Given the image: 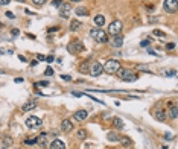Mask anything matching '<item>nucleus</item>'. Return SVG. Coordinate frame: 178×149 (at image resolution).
<instances>
[{"label":"nucleus","mask_w":178,"mask_h":149,"mask_svg":"<svg viewBox=\"0 0 178 149\" xmlns=\"http://www.w3.org/2000/svg\"><path fill=\"white\" fill-rule=\"evenodd\" d=\"M90 37L97 43H107L108 41V35L107 32H104L100 28H96V29H92L90 31Z\"/></svg>","instance_id":"f257e3e1"},{"label":"nucleus","mask_w":178,"mask_h":149,"mask_svg":"<svg viewBox=\"0 0 178 149\" xmlns=\"http://www.w3.org/2000/svg\"><path fill=\"white\" fill-rule=\"evenodd\" d=\"M44 75H46V76H52V75H53V69H52V67H47L46 72H44Z\"/></svg>","instance_id":"c85d7f7f"},{"label":"nucleus","mask_w":178,"mask_h":149,"mask_svg":"<svg viewBox=\"0 0 178 149\" xmlns=\"http://www.w3.org/2000/svg\"><path fill=\"white\" fill-rule=\"evenodd\" d=\"M61 129L64 131V132H70L73 129V123H72V120L70 119H64L62 120V123H61Z\"/></svg>","instance_id":"9b49d317"},{"label":"nucleus","mask_w":178,"mask_h":149,"mask_svg":"<svg viewBox=\"0 0 178 149\" xmlns=\"http://www.w3.org/2000/svg\"><path fill=\"white\" fill-rule=\"evenodd\" d=\"M111 44H113V47H122V44H123V37L119 34V35H114L113 37V40H111Z\"/></svg>","instance_id":"f8f14e48"},{"label":"nucleus","mask_w":178,"mask_h":149,"mask_svg":"<svg viewBox=\"0 0 178 149\" xmlns=\"http://www.w3.org/2000/svg\"><path fill=\"white\" fill-rule=\"evenodd\" d=\"M61 78L64 81H72V76H69V75H61Z\"/></svg>","instance_id":"c9c22d12"},{"label":"nucleus","mask_w":178,"mask_h":149,"mask_svg":"<svg viewBox=\"0 0 178 149\" xmlns=\"http://www.w3.org/2000/svg\"><path fill=\"white\" fill-rule=\"evenodd\" d=\"M154 117L157 120H160V122H164V120H166V117H168V114H166V111H164V110H155Z\"/></svg>","instance_id":"4468645a"},{"label":"nucleus","mask_w":178,"mask_h":149,"mask_svg":"<svg viewBox=\"0 0 178 149\" xmlns=\"http://www.w3.org/2000/svg\"><path fill=\"white\" fill-rule=\"evenodd\" d=\"M78 137H79L81 140H84V139L87 137V131H84V129H79V131H78Z\"/></svg>","instance_id":"a878e982"},{"label":"nucleus","mask_w":178,"mask_h":149,"mask_svg":"<svg viewBox=\"0 0 178 149\" xmlns=\"http://www.w3.org/2000/svg\"><path fill=\"white\" fill-rule=\"evenodd\" d=\"M152 35H155V37H161V38L166 37V34H164L163 31H160V29H154V31H152Z\"/></svg>","instance_id":"393cba45"},{"label":"nucleus","mask_w":178,"mask_h":149,"mask_svg":"<svg viewBox=\"0 0 178 149\" xmlns=\"http://www.w3.org/2000/svg\"><path fill=\"white\" fill-rule=\"evenodd\" d=\"M41 125H43L41 119L37 117V116H31V117L26 119V126H28L29 129H37V128H40Z\"/></svg>","instance_id":"20e7f679"},{"label":"nucleus","mask_w":178,"mask_h":149,"mask_svg":"<svg viewBox=\"0 0 178 149\" xmlns=\"http://www.w3.org/2000/svg\"><path fill=\"white\" fill-rule=\"evenodd\" d=\"M9 145H12V137H9V135H5V137H3V146H2V149H6Z\"/></svg>","instance_id":"4be33fe9"},{"label":"nucleus","mask_w":178,"mask_h":149,"mask_svg":"<svg viewBox=\"0 0 178 149\" xmlns=\"http://www.w3.org/2000/svg\"><path fill=\"white\" fill-rule=\"evenodd\" d=\"M113 125L116 126V128H119V129H122L123 128V120L120 117H114L113 119Z\"/></svg>","instance_id":"aec40b11"},{"label":"nucleus","mask_w":178,"mask_h":149,"mask_svg":"<svg viewBox=\"0 0 178 149\" xmlns=\"http://www.w3.org/2000/svg\"><path fill=\"white\" fill-rule=\"evenodd\" d=\"M0 28H2V23H0Z\"/></svg>","instance_id":"864d4df0"},{"label":"nucleus","mask_w":178,"mask_h":149,"mask_svg":"<svg viewBox=\"0 0 178 149\" xmlns=\"http://www.w3.org/2000/svg\"><path fill=\"white\" fill-rule=\"evenodd\" d=\"M12 149H20V148H12Z\"/></svg>","instance_id":"3c124183"},{"label":"nucleus","mask_w":178,"mask_h":149,"mask_svg":"<svg viewBox=\"0 0 178 149\" xmlns=\"http://www.w3.org/2000/svg\"><path fill=\"white\" fill-rule=\"evenodd\" d=\"M5 15H6L8 18H15V15H14V14H12V12H11V11H6V12H5Z\"/></svg>","instance_id":"473e14b6"},{"label":"nucleus","mask_w":178,"mask_h":149,"mask_svg":"<svg viewBox=\"0 0 178 149\" xmlns=\"http://www.w3.org/2000/svg\"><path fill=\"white\" fill-rule=\"evenodd\" d=\"M46 2H47V0H32V3L37 5V6H41V5H44Z\"/></svg>","instance_id":"bb28decb"},{"label":"nucleus","mask_w":178,"mask_h":149,"mask_svg":"<svg viewBox=\"0 0 178 149\" xmlns=\"http://www.w3.org/2000/svg\"><path fill=\"white\" fill-rule=\"evenodd\" d=\"M37 59L38 61H46V57L44 55H37Z\"/></svg>","instance_id":"4c0bfd02"},{"label":"nucleus","mask_w":178,"mask_h":149,"mask_svg":"<svg viewBox=\"0 0 178 149\" xmlns=\"http://www.w3.org/2000/svg\"><path fill=\"white\" fill-rule=\"evenodd\" d=\"M79 70H81V72H84V73H87V72H88V67H87V64L81 65V67H79Z\"/></svg>","instance_id":"f704fd0d"},{"label":"nucleus","mask_w":178,"mask_h":149,"mask_svg":"<svg viewBox=\"0 0 178 149\" xmlns=\"http://www.w3.org/2000/svg\"><path fill=\"white\" fill-rule=\"evenodd\" d=\"M70 5L69 3H62L61 5V8H59V15L62 17V18H69L70 17Z\"/></svg>","instance_id":"1a4fd4ad"},{"label":"nucleus","mask_w":178,"mask_h":149,"mask_svg":"<svg viewBox=\"0 0 178 149\" xmlns=\"http://www.w3.org/2000/svg\"><path fill=\"white\" fill-rule=\"evenodd\" d=\"M175 47V44L174 43H169V44H166V49H174Z\"/></svg>","instance_id":"c03bdc74"},{"label":"nucleus","mask_w":178,"mask_h":149,"mask_svg":"<svg viewBox=\"0 0 178 149\" xmlns=\"http://www.w3.org/2000/svg\"><path fill=\"white\" fill-rule=\"evenodd\" d=\"M37 106V101H29V102H26L23 106H21V111H31V110H34V108Z\"/></svg>","instance_id":"2eb2a0df"},{"label":"nucleus","mask_w":178,"mask_h":149,"mask_svg":"<svg viewBox=\"0 0 178 149\" xmlns=\"http://www.w3.org/2000/svg\"><path fill=\"white\" fill-rule=\"evenodd\" d=\"M14 81H15V82H17V84H20V82H23V81H24V79H23V78H15Z\"/></svg>","instance_id":"37998d69"},{"label":"nucleus","mask_w":178,"mask_h":149,"mask_svg":"<svg viewBox=\"0 0 178 149\" xmlns=\"http://www.w3.org/2000/svg\"><path fill=\"white\" fill-rule=\"evenodd\" d=\"M67 50L72 53V55H76V53H79L84 50V44L81 41H78V40H75V41H72L69 46H67Z\"/></svg>","instance_id":"423d86ee"},{"label":"nucleus","mask_w":178,"mask_h":149,"mask_svg":"<svg viewBox=\"0 0 178 149\" xmlns=\"http://www.w3.org/2000/svg\"><path fill=\"white\" fill-rule=\"evenodd\" d=\"M122 28H123L122 21L114 20V21H111L110 26H108V34H111V35H119L120 31H122Z\"/></svg>","instance_id":"39448f33"},{"label":"nucleus","mask_w":178,"mask_h":149,"mask_svg":"<svg viewBox=\"0 0 178 149\" xmlns=\"http://www.w3.org/2000/svg\"><path fill=\"white\" fill-rule=\"evenodd\" d=\"M52 5H53L55 8H61V5H62V0H52Z\"/></svg>","instance_id":"cd10ccee"},{"label":"nucleus","mask_w":178,"mask_h":149,"mask_svg":"<svg viewBox=\"0 0 178 149\" xmlns=\"http://www.w3.org/2000/svg\"><path fill=\"white\" fill-rule=\"evenodd\" d=\"M18 59H20V61H23V62H24V61H26V58H24L23 55H18Z\"/></svg>","instance_id":"49530a36"},{"label":"nucleus","mask_w":178,"mask_h":149,"mask_svg":"<svg viewBox=\"0 0 178 149\" xmlns=\"http://www.w3.org/2000/svg\"><path fill=\"white\" fill-rule=\"evenodd\" d=\"M107 140H110V142H119V135L116 132H108L107 134Z\"/></svg>","instance_id":"412c9836"},{"label":"nucleus","mask_w":178,"mask_h":149,"mask_svg":"<svg viewBox=\"0 0 178 149\" xmlns=\"http://www.w3.org/2000/svg\"><path fill=\"white\" fill-rule=\"evenodd\" d=\"M119 142H120V145L122 146H131V140L128 139V137H125V135H123V137H119Z\"/></svg>","instance_id":"5701e85b"},{"label":"nucleus","mask_w":178,"mask_h":149,"mask_svg":"<svg viewBox=\"0 0 178 149\" xmlns=\"http://www.w3.org/2000/svg\"><path fill=\"white\" fill-rule=\"evenodd\" d=\"M17 2H24V0H17Z\"/></svg>","instance_id":"8fccbe9b"},{"label":"nucleus","mask_w":178,"mask_h":149,"mask_svg":"<svg viewBox=\"0 0 178 149\" xmlns=\"http://www.w3.org/2000/svg\"><path fill=\"white\" fill-rule=\"evenodd\" d=\"M94 24L97 26V28H100V26H104V24H105V17H104L102 14L96 15V17H94Z\"/></svg>","instance_id":"6ab92c4d"},{"label":"nucleus","mask_w":178,"mask_h":149,"mask_svg":"<svg viewBox=\"0 0 178 149\" xmlns=\"http://www.w3.org/2000/svg\"><path fill=\"white\" fill-rule=\"evenodd\" d=\"M29 64H31V67H35V65L38 64V61H37V59H32V61H31Z\"/></svg>","instance_id":"58836bf2"},{"label":"nucleus","mask_w":178,"mask_h":149,"mask_svg":"<svg viewBox=\"0 0 178 149\" xmlns=\"http://www.w3.org/2000/svg\"><path fill=\"white\" fill-rule=\"evenodd\" d=\"M169 116H171L172 119H177V116H178V108H177V106H172L171 110H169Z\"/></svg>","instance_id":"b1692460"},{"label":"nucleus","mask_w":178,"mask_h":149,"mask_svg":"<svg viewBox=\"0 0 178 149\" xmlns=\"http://www.w3.org/2000/svg\"><path fill=\"white\" fill-rule=\"evenodd\" d=\"M37 145L40 146V148H46L47 146V134L46 132H41L37 137Z\"/></svg>","instance_id":"9d476101"},{"label":"nucleus","mask_w":178,"mask_h":149,"mask_svg":"<svg viewBox=\"0 0 178 149\" xmlns=\"http://www.w3.org/2000/svg\"><path fill=\"white\" fill-rule=\"evenodd\" d=\"M75 12H76V15H78V17H85V15H88V9L84 8V6H78Z\"/></svg>","instance_id":"a211bd4d"},{"label":"nucleus","mask_w":178,"mask_h":149,"mask_svg":"<svg viewBox=\"0 0 178 149\" xmlns=\"http://www.w3.org/2000/svg\"><path fill=\"white\" fill-rule=\"evenodd\" d=\"M50 149H66V145L62 140H53L52 143H50Z\"/></svg>","instance_id":"dca6fc26"},{"label":"nucleus","mask_w":178,"mask_h":149,"mask_svg":"<svg viewBox=\"0 0 178 149\" xmlns=\"http://www.w3.org/2000/svg\"><path fill=\"white\" fill-rule=\"evenodd\" d=\"M35 85H37V87H47L49 82H47V81H40V82H37Z\"/></svg>","instance_id":"c756f323"},{"label":"nucleus","mask_w":178,"mask_h":149,"mask_svg":"<svg viewBox=\"0 0 178 149\" xmlns=\"http://www.w3.org/2000/svg\"><path fill=\"white\" fill-rule=\"evenodd\" d=\"M102 69H104L108 75H114V73L120 69V62L116 61V59H108V61L102 65Z\"/></svg>","instance_id":"f03ea898"},{"label":"nucleus","mask_w":178,"mask_h":149,"mask_svg":"<svg viewBox=\"0 0 178 149\" xmlns=\"http://www.w3.org/2000/svg\"><path fill=\"white\" fill-rule=\"evenodd\" d=\"M87 117H88V113H87L85 110H79V111L75 113V119L78 120V122H82V120H85Z\"/></svg>","instance_id":"ddd939ff"},{"label":"nucleus","mask_w":178,"mask_h":149,"mask_svg":"<svg viewBox=\"0 0 178 149\" xmlns=\"http://www.w3.org/2000/svg\"><path fill=\"white\" fill-rule=\"evenodd\" d=\"M58 29H59V28H50L49 32H55V31H58Z\"/></svg>","instance_id":"de8ad7c7"},{"label":"nucleus","mask_w":178,"mask_h":149,"mask_svg":"<svg viewBox=\"0 0 178 149\" xmlns=\"http://www.w3.org/2000/svg\"><path fill=\"white\" fill-rule=\"evenodd\" d=\"M81 26H82V23H81L79 20H72V21H70V31H72V32H76V31L81 29Z\"/></svg>","instance_id":"f3484780"},{"label":"nucleus","mask_w":178,"mask_h":149,"mask_svg":"<svg viewBox=\"0 0 178 149\" xmlns=\"http://www.w3.org/2000/svg\"><path fill=\"white\" fill-rule=\"evenodd\" d=\"M164 11L168 12H177V0H164Z\"/></svg>","instance_id":"6e6552de"},{"label":"nucleus","mask_w":178,"mask_h":149,"mask_svg":"<svg viewBox=\"0 0 178 149\" xmlns=\"http://www.w3.org/2000/svg\"><path fill=\"white\" fill-rule=\"evenodd\" d=\"M149 43H151L149 40H143V41L140 43V46H142V47H148V46H149Z\"/></svg>","instance_id":"2f4dec72"},{"label":"nucleus","mask_w":178,"mask_h":149,"mask_svg":"<svg viewBox=\"0 0 178 149\" xmlns=\"http://www.w3.org/2000/svg\"><path fill=\"white\" fill-rule=\"evenodd\" d=\"M70 2H81V0H70Z\"/></svg>","instance_id":"09e8293b"},{"label":"nucleus","mask_w":178,"mask_h":149,"mask_svg":"<svg viewBox=\"0 0 178 149\" xmlns=\"http://www.w3.org/2000/svg\"><path fill=\"white\" fill-rule=\"evenodd\" d=\"M116 73L119 75V78H120L122 81H125V82H133V81H137V75H134L131 70L122 69V67H120Z\"/></svg>","instance_id":"7ed1b4c3"},{"label":"nucleus","mask_w":178,"mask_h":149,"mask_svg":"<svg viewBox=\"0 0 178 149\" xmlns=\"http://www.w3.org/2000/svg\"><path fill=\"white\" fill-rule=\"evenodd\" d=\"M12 35H14V37H17V35H20V31L18 29H12V32H11Z\"/></svg>","instance_id":"e433bc0d"},{"label":"nucleus","mask_w":178,"mask_h":149,"mask_svg":"<svg viewBox=\"0 0 178 149\" xmlns=\"http://www.w3.org/2000/svg\"><path fill=\"white\" fill-rule=\"evenodd\" d=\"M164 139H166V140H172L174 137H172V134H166V135H164Z\"/></svg>","instance_id":"ea45409f"},{"label":"nucleus","mask_w":178,"mask_h":149,"mask_svg":"<svg viewBox=\"0 0 178 149\" xmlns=\"http://www.w3.org/2000/svg\"><path fill=\"white\" fill-rule=\"evenodd\" d=\"M46 61H47V62H52V61H53V57H52V55H49V57L46 58Z\"/></svg>","instance_id":"79ce46f5"},{"label":"nucleus","mask_w":178,"mask_h":149,"mask_svg":"<svg viewBox=\"0 0 178 149\" xmlns=\"http://www.w3.org/2000/svg\"><path fill=\"white\" fill-rule=\"evenodd\" d=\"M11 0H0V5H8Z\"/></svg>","instance_id":"a19ab883"},{"label":"nucleus","mask_w":178,"mask_h":149,"mask_svg":"<svg viewBox=\"0 0 178 149\" xmlns=\"http://www.w3.org/2000/svg\"><path fill=\"white\" fill-rule=\"evenodd\" d=\"M164 75H166V76H175L177 72L175 70H169V72H164Z\"/></svg>","instance_id":"72a5a7b5"},{"label":"nucleus","mask_w":178,"mask_h":149,"mask_svg":"<svg viewBox=\"0 0 178 149\" xmlns=\"http://www.w3.org/2000/svg\"><path fill=\"white\" fill-rule=\"evenodd\" d=\"M24 143H26V145H35L37 143V137L35 139H26V140H24Z\"/></svg>","instance_id":"7c9ffc66"},{"label":"nucleus","mask_w":178,"mask_h":149,"mask_svg":"<svg viewBox=\"0 0 178 149\" xmlns=\"http://www.w3.org/2000/svg\"><path fill=\"white\" fill-rule=\"evenodd\" d=\"M102 72H104V69H102V64L100 62H97V61H94V62H92V65H90V69H88V73H90L92 76H100L102 75Z\"/></svg>","instance_id":"0eeeda50"},{"label":"nucleus","mask_w":178,"mask_h":149,"mask_svg":"<svg viewBox=\"0 0 178 149\" xmlns=\"http://www.w3.org/2000/svg\"><path fill=\"white\" fill-rule=\"evenodd\" d=\"M72 94H73V96H82V93H79V91H73Z\"/></svg>","instance_id":"a18cd8bd"},{"label":"nucleus","mask_w":178,"mask_h":149,"mask_svg":"<svg viewBox=\"0 0 178 149\" xmlns=\"http://www.w3.org/2000/svg\"><path fill=\"white\" fill-rule=\"evenodd\" d=\"M163 149H168V148H166V146H164V148H163Z\"/></svg>","instance_id":"603ef678"}]
</instances>
